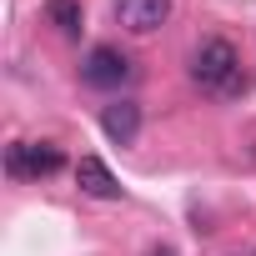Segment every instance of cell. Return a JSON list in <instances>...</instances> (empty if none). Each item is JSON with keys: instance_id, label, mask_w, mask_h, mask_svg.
Segmentation results:
<instances>
[{"instance_id": "6da1fadb", "label": "cell", "mask_w": 256, "mask_h": 256, "mask_svg": "<svg viewBox=\"0 0 256 256\" xmlns=\"http://www.w3.org/2000/svg\"><path fill=\"white\" fill-rule=\"evenodd\" d=\"M191 80L201 90H216V96H236L246 90V76H241V56L231 40H206L196 56H191Z\"/></svg>"}, {"instance_id": "7a4b0ae2", "label": "cell", "mask_w": 256, "mask_h": 256, "mask_svg": "<svg viewBox=\"0 0 256 256\" xmlns=\"http://www.w3.org/2000/svg\"><path fill=\"white\" fill-rule=\"evenodd\" d=\"M60 146H50V141H16V146H6V171L16 176V181H30V176H56L60 171Z\"/></svg>"}, {"instance_id": "3957f363", "label": "cell", "mask_w": 256, "mask_h": 256, "mask_svg": "<svg viewBox=\"0 0 256 256\" xmlns=\"http://www.w3.org/2000/svg\"><path fill=\"white\" fill-rule=\"evenodd\" d=\"M126 76H131V60H126L116 46H96V50L86 56V66H80V80H86V86H100V90L120 86Z\"/></svg>"}, {"instance_id": "277c9868", "label": "cell", "mask_w": 256, "mask_h": 256, "mask_svg": "<svg viewBox=\"0 0 256 256\" xmlns=\"http://www.w3.org/2000/svg\"><path fill=\"white\" fill-rule=\"evenodd\" d=\"M116 16H120V26H126V30L151 36V30H161V26H166L171 0H120V6H116Z\"/></svg>"}, {"instance_id": "5b68a950", "label": "cell", "mask_w": 256, "mask_h": 256, "mask_svg": "<svg viewBox=\"0 0 256 256\" xmlns=\"http://www.w3.org/2000/svg\"><path fill=\"white\" fill-rule=\"evenodd\" d=\"M76 186H80L86 196H96V201H116V196H120V181L110 176V166H106L100 156H80V161H76Z\"/></svg>"}, {"instance_id": "8992f818", "label": "cell", "mask_w": 256, "mask_h": 256, "mask_svg": "<svg viewBox=\"0 0 256 256\" xmlns=\"http://www.w3.org/2000/svg\"><path fill=\"white\" fill-rule=\"evenodd\" d=\"M100 131H106L116 146H131V141L141 136V106H136V100L106 106V110H100Z\"/></svg>"}, {"instance_id": "52a82bcc", "label": "cell", "mask_w": 256, "mask_h": 256, "mask_svg": "<svg viewBox=\"0 0 256 256\" xmlns=\"http://www.w3.org/2000/svg\"><path fill=\"white\" fill-rule=\"evenodd\" d=\"M46 16L60 36H80V0H46Z\"/></svg>"}, {"instance_id": "ba28073f", "label": "cell", "mask_w": 256, "mask_h": 256, "mask_svg": "<svg viewBox=\"0 0 256 256\" xmlns=\"http://www.w3.org/2000/svg\"><path fill=\"white\" fill-rule=\"evenodd\" d=\"M151 256H176V251H151Z\"/></svg>"}]
</instances>
